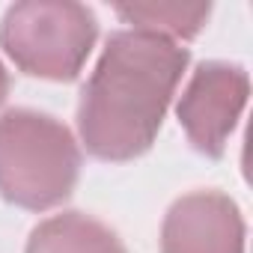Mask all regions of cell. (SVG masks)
<instances>
[{"instance_id": "1", "label": "cell", "mask_w": 253, "mask_h": 253, "mask_svg": "<svg viewBox=\"0 0 253 253\" xmlns=\"http://www.w3.org/2000/svg\"><path fill=\"white\" fill-rule=\"evenodd\" d=\"M188 60L191 54L170 39L137 30L113 33L78 104L86 152L101 161L140 158L161 131Z\"/></svg>"}, {"instance_id": "7", "label": "cell", "mask_w": 253, "mask_h": 253, "mask_svg": "<svg viewBox=\"0 0 253 253\" xmlns=\"http://www.w3.org/2000/svg\"><path fill=\"white\" fill-rule=\"evenodd\" d=\"M211 6L209 3H131L116 6V15L128 21L131 30L161 36V39H194L206 21Z\"/></svg>"}, {"instance_id": "6", "label": "cell", "mask_w": 253, "mask_h": 253, "mask_svg": "<svg viewBox=\"0 0 253 253\" xmlns=\"http://www.w3.org/2000/svg\"><path fill=\"white\" fill-rule=\"evenodd\" d=\"M27 253H128V250L119 241V235L101 220L81 211H63L42 220L30 232Z\"/></svg>"}, {"instance_id": "3", "label": "cell", "mask_w": 253, "mask_h": 253, "mask_svg": "<svg viewBox=\"0 0 253 253\" xmlns=\"http://www.w3.org/2000/svg\"><path fill=\"white\" fill-rule=\"evenodd\" d=\"M95 15L72 0H27L6 9L0 48L27 75L75 81L95 45Z\"/></svg>"}, {"instance_id": "2", "label": "cell", "mask_w": 253, "mask_h": 253, "mask_svg": "<svg viewBox=\"0 0 253 253\" xmlns=\"http://www.w3.org/2000/svg\"><path fill=\"white\" fill-rule=\"evenodd\" d=\"M81 176V149L66 125L39 110L0 116V194L3 200L45 211L60 206Z\"/></svg>"}, {"instance_id": "5", "label": "cell", "mask_w": 253, "mask_h": 253, "mask_svg": "<svg viewBox=\"0 0 253 253\" xmlns=\"http://www.w3.org/2000/svg\"><path fill=\"white\" fill-rule=\"evenodd\" d=\"M161 253H244V220L220 191L176 200L161 226Z\"/></svg>"}, {"instance_id": "8", "label": "cell", "mask_w": 253, "mask_h": 253, "mask_svg": "<svg viewBox=\"0 0 253 253\" xmlns=\"http://www.w3.org/2000/svg\"><path fill=\"white\" fill-rule=\"evenodd\" d=\"M6 92H9V75H6L3 63H0V104L6 101Z\"/></svg>"}, {"instance_id": "4", "label": "cell", "mask_w": 253, "mask_h": 253, "mask_svg": "<svg viewBox=\"0 0 253 253\" xmlns=\"http://www.w3.org/2000/svg\"><path fill=\"white\" fill-rule=\"evenodd\" d=\"M250 95L247 72L235 63L209 60L203 63L182 98H179V122L191 140V146L206 158H220L226 149L229 134L241 119V110Z\"/></svg>"}]
</instances>
